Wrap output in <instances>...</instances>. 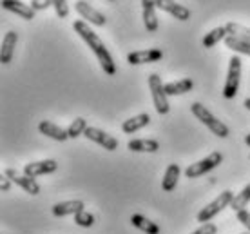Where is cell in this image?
Wrapping results in <instances>:
<instances>
[{"instance_id":"33","label":"cell","mask_w":250,"mask_h":234,"mask_svg":"<svg viewBox=\"0 0 250 234\" xmlns=\"http://www.w3.org/2000/svg\"><path fill=\"white\" fill-rule=\"evenodd\" d=\"M0 189L4 191V192H7V191L11 189V180L7 176H2V184H0Z\"/></svg>"},{"instance_id":"35","label":"cell","mask_w":250,"mask_h":234,"mask_svg":"<svg viewBox=\"0 0 250 234\" xmlns=\"http://www.w3.org/2000/svg\"><path fill=\"white\" fill-rule=\"evenodd\" d=\"M245 144L250 147V134H247V138H245Z\"/></svg>"},{"instance_id":"24","label":"cell","mask_w":250,"mask_h":234,"mask_svg":"<svg viewBox=\"0 0 250 234\" xmlns=\"http://www.w3.org/2000/svg\"><path fill=\"white\" fill-rule=\"evenodd\" d=\"M225 45L229 47V49L236 51V53L249 55L250 57V42H247V40H241V38H238V37L229 35V37L225 38Z\"/></svg>"},{"instance_id":"10","label":"cell","mask_w":250,"mask_h":234,"mask_svg":"<svg viewBox=\"0 0 250 234\" xmlns=\"http://www.w3.org/2000/svg\"><path fill=\"white\" fill-rule=\"evenodd\" d=\"M156 7L165 13H169L170 17H174L176 20H182V22L190 19V9L182 6V4H178L176 0H156Z\"/></svg>"},{"instance_id":"32","label":"cell","mask_w":250,"mask_h":234,"mask_svg":"<svg viewBox=\"0 0 250 234\" xmlns=\"http://www.w3.org/2000/svg\"><path fill=\"white\" fill-rule=\"evenodd\" d=\"M238 222L241 223L243 227H247L250 231V213H249V211H245V209L238 211Z\"/></svg>"},{"instance_id":"30","label":"cell","mask_w":250,"mask_h":234,"mask_svg":"<svg viewBox=\"0 0 250 234\" xmlns=\"http://www.w3.org/2000/svg\"><path fill=\"white\" fill-rule=\"evenodd\" d=\"M216 233H218V227H216L214 223H203L200 229H196V231L190 234H216Z\"/></svg>"},{"instance_id":"12","label":"cell","mask_w":250,"mask_h":234,"mask_svg":"<svg viewBox=\"0 0 250 234\" xmlns=\"http://www.w3.org/2000/svg\"><path fill=\"white\" fill-rule=\"evenodd\" d=\"M163 58L162 49H144V51H132L127 55V62L131 65H142V64H152Z\"/></svg>"},{"instance_id":"27","label":"cell","mask_w":250,"mask_h":234,"mask_svg":"<svg viewBox=\"0 0 250 234\" xmlns=\"http://www.w3.org/2000/svg\"><path fill=\"white\" fill-rule=\"evenodd\" d=\"M85 129H87V122L83 120V118H76V120L67 127L69 138H78V136H82V134L85 133Z\"/></svg>"},{"instance_id":"9","label":"cell","mask_w":250,"mask_h":234,"mask_svg":"<svg viewBox=\"0 0 250 234\" xmlns=\"http://www.w3.org/2000/svg\"><path fill=\"white\" fill-rule=\"evenodd\" d=\"M4 176H7L13 184H17L19 187H22V189H24L25 192H29L31 196H37L38 192H40V185L37 184V180H35V178L25 176V174H24V176H20L15 169H6Z\"/></svg>"},{"instance_id":"2","label":"cell","mask_w":250,"mask_h":234,"mask_svg":"<svg viewBox=\"0 0 250 234\" xmlns=\"http://www.w3.org/2000/svg\"><path fill=\"white\" fill-rule=\"evenodd\" d=\"M190 111H192V114L201 122V124H205V126L210 129V133L212 134H216V136H219V138H227V136L230 134L229 127H227L221 120H218V118H216L203 104L194 102L192 106H190Z\"/></svg>"},{"instance_id":"13","label":"cell","mask_w":250,"mask_h":234,"mask_svg":"<svg viewBox=\"0 0 250 234\" xmlns=\"http://www.w3.org/2000/svg\"><path fill=\"white\" fill-rule=\"evenodd\" d=\"M2 7L7 9V11L15 13V15H19L20 19L24 20H33L35 19V9L31 6H27L24 2H20V0H2Z\"/></svg>"},{"instance_id":"17","label":"cell","mask_w":250,"mask_h":234,"mask_svg":"<svg viewBox=\"0 0 250 234\" xmlns=\"http://www.w3.org/2000/svg\"><path fill=\"white\" fill-rule=\"evenodd\" d=\"M83 202L80 200H69V202H60L57 205H53V214L62 218V216H69V214H78L80 211H83Z\"/></svg>"},{"instance_id":"11","label":"cell","mask_w":250,"mask_h":234,"mask_svg":"<svg viewBox=\"0 0 250 234\" xmlns=\"http://www.w3.org/2000/svg\"><path fill=\"white\" fill-rule=\"evenodd\" d=\"M58 169V164L55 160H40V162H31V164L24 165V174L25 176H42V174H51Z\"/></svg>"},{"instance_id":"26","label":"cell","mask_w":250,"mask_h":234,"mask_svg":"<svg viewBox=\"0 0 250 234\" xmlns=\"http://www.w3.org/2000/svg\"><path fill=\"white\" fill-rule=\"evenodd\" d=\"M250 202V184L247 185V187H243V191L239 192V194H236L234 196V200H232L230 207L234 211H241L243 207H247V203Z\"/></svg>"},{"instance_id":"7","label":"cell","mask_w":250,"mask_h":234,"mask_svg":"<svg viewBox=\"0 0 250 234\" xmlns=\"http://www.w3.org/2000/svg\"><path fill=\"white\" fill-rule=\"evenodd\" d=\"M83 136L87 140H91V142H94V144L102 146L107 151H116L118 149V140L114 138V136H111V134H107L105 131L98 129V127H87Z\"/></svg>"},{"instance_id":"16","label":"cell","mask_w":250,"mask_h":234,"mask_svg":"<svg viewBox=\"0 0 250 234\" xmlns=\"http://www.w3.org/2000/svg\"><path fill=\"white\" fill-rule=\"evenodd\" d=\"M17 40H19V35L15 31L6 33V37L2 40V47H0V62L2 64H9L13 60V53H15V47H17Z\"/></svg>"},{"instance_id":"23","label":"cell","mask_w":250,"mask_h":234,"mask_svg":"<svg viewBox=\"0 0 250 234\" xmlns=\"http://www.w3.org/2000/svg\"><path fill=\"white\" fill-rule=\"evenodd\" d=\"M131 223L145 234H160V227H158L156 223L150 222L149 218H145V216H142V214H132Z\"/></svg>"},{"instance_id":"36","label":"cell","mask_w":250,"mask_h":234,"mask_svg":"<svg viewBox=\"0 0 250 234\" xmlns=\"http://www.w3.org/2000/svg\"><path fill=\"white\" fill-rule=\"evenodd\" d=\"M109 2H113V0H109Z\"/></svg>"},{"instance_id":"31","label":"cell","mask_w":250,"mask_h":234,"mask_svg":"<svg viewBox=\"0 0 250 234\" xmlns=\"http://www.w3.org/2000/svg\"><path fill=\"white\" fill-rule=\"evenodd\" d=\"M49 6H53V0H31V7L35 9V11L47 9Z\"/></svg>"},{"instance_id":"18","label":"cell","mask_w":250,"mask_h":234,"mask_svg":"<svg viewBox=\"0 0 250 234\" xmlns=\"http://www.w3.org/2000/svg\"><path fill=\"white\" fill-rule=\"evenodd\" d=\"M180 174H182V169L178 164H170L167 169H165V174H163L162 180V189L165 192H170V191L176 189L178 185V180H180Z\"/></svg>"},{"instance_id":"34","label":"cell","mask_w":250,"mask_h":234,"mask_svg":"<svg viewBox=\"0 0 250 234\" xmlns=\"http://www.w3.org/2000/svg\"><path fill=\"white\" fill-rule=\"evenodd\" d=\"M245 107H247L250 111V98H247V100H245Z\"/></svg>"},{"instance_id":"28","label":"cell","mask_w":250,"mask_h":234,"mask_svg":"<svg viewBox=\"0 0 250 234\" xmlns=\"http://www.w3.org/2000/svg\"><path fill=\"white\" fill-rule=\"evenodd\" d=\"M75 222H76V225H80V227H91L94 223V216L83 209V211H80L78 214H75Z\"/></svg>"},{"instance_id":"25","label":"cell","mask_w":250,"mask_h":234,"mask_svg":"<svg viewBox=\"0 0 250 234\" xmlns=\"http://www.w3.org/2000/svg\"><path fill=\"white\" fill-rule=\"evenodd\" d=\"M225 27H227V31H229V35H232V37H238V38H241V40H247V42H250V27L238 24V22H229Z\"/></svg>"},{"instance_id":"21","label":"cell","mask_w":250,"mask_h":234,"mask_svg":"<svg viewBox=\"0 0 250 234\" xmlns=\"http://www.w3.org/2000/svg\"><path fill=\"white\" fill-rule=\"evenodd\" d=\"M229 37V31H227L225 25H219V27H214L212 31H208L203 37V40H201V44H203V47H207V49H210V47H214L216 44H219L221 40H225V38Z\"/></svg>"},{"instance_id":"14","label":"cell","mask_w":250,"mask_h":234,"mask_svg":"<svg viewBox=\"0 0 250 234\" xmlns=\"http://www.w3.org/2000/svg\"><path fill=\"white\" fill-rule=\"evenodd\" d=\"M144 7V24L149 33L158 31V17H156V0H142Z\"/></svg>"},{"instance_id":"20","label":"cell","mask_w":250,"mask_h":234,"mask_svg":"<svg viewBox=\"0 0 250 234\" xmlns=\"http://www.w3.org/2000/svg\"><path fill=\"white\" fill-rule=\"evenodd\" d=\"M127 147L134 152H156L160 149V142L150 138H140V140H131Z\"/></svg>"},{"instance_id":"19","label":"cell","mask_w":250,"mask_h":234,"mask_svg":"<svg viewBox=\"0 0 250 234\" xmlns=\"http://www.w3.org/2000/svg\"><path fill=\"white\" fill-rule=\"evenodd\" d=\"M149 124H150V116L147 113H142L129 118V120H125L122 124V131L127 134H132L136 133V131H140V129H144L145 126H149Z\"/></svg>"},{"instance_id":"1","label":"cell","mask_w":250,"mask_h":234,"mask_svg":"<svg viewBox=\"0 0 250 234\" xmlns=\"http://www.w3.org/2000/svg\"><path fill=\"white\" fill-rule=\"evenodd\" d=\"M73 29L80 35V38H83V42H85V44L91 47V51L96 55V58H98V62H100L104 73L109 76L116 75V64H114L111 53L107 51L105 44L102 42V38L89 27L87 22H85V20H76L75 25H73Z\"/></svg>"},{"instance_id":"4","label":"cell","mask_w":250,"mask_h":234,"mask_svg":"<svg viewBox=\"0 0 250 234\" xmlns=\"http://www.w3.org/2000/svg\"><path fill=\"white\" fill-rule=\"evenodd\" d=\"M149 87H150V95H152V100H154V107H156L158 114H167L170 111L169 100H167V93H165V84H162V78L152 73L149 76Z\"/></svg>"},{"instance_id":"6","label":"cell","mask_w":250,"mask_h":234,"mask_svg":"<svg viewBox=\"0 0 250 234\" xmlns=\"http://www.w3.org/2000/svg\"><path fill=\"white\" fill-rule=\"evenodd\" d=\"M223 162V154L218 151L210 152L207 158L200 160V162H196V164H190L185 169V176L187 178H198V176H203L205 172L212 171V169H216L219 164Z\"/></svg>"},{"instance_id":"22","label":"cell","mask_w":250,"mask_h":234,"mask_svg":"<svg viewBox=\"0 0 250 234\" xmlns=\"http://www.w3.org/2000/svg\"><path fill=\"white\" fill-rule=\"evenodd\" d=\"M194 82L190 78H183V80H178V82H170L165 84V93L169 96H178V95H185L188 91H192Z\"/></svg>"},{"instance_id":"29","label":"cell","mask_w":250,"mask_h":234,"mask_svg":"<svg viewBox=\"0 0 250 234\" xmlns=\"http://www.w3.org/2000/svg\"><path fill=\"white\" fill-rule=\"evenodd\" d=\"M53 7L60 19H67L69 17V6L67 0H53Z\"/></svg>"},{"instance_id":"5","label":"cell","mask_w":250,"mask_h":234,"mask_svg":"<svg viewBox=\"0 0 250 234\" xmlns=\"http://www.w3.org/2000/svg\"><path fill=\"white\" fill-rule=\"evenodd\" d=\"M239 82H241V58L232 57L229 62V73H227L225 87H223V96L227 100H230L238 95Z\"/></svg>"},{"instance_id":"3","label":"cell","mask_w":250,"mask_h":234,"mask_svg":"<svg viewBox=\"0 0 250 234\" xmlns=\"http://www.w3.org/2000/svg\"><path fill=\"white\" fill-rule=\"evenodd\" d=\"M232 200H234V192H232V191H223V192H221L214 202H210L207 207H203V209L198 213V222L208 223L214 216L219 214L225 207H230Z\"/></svg>"},{"instance_id":"15","label":"cell","mask_w":250,"mask_h":234,"mask_svg":"<svg viewBox=\"0 0 250 234\" xmlns=\"http://www.w3.org/2000/svg\"><path fill=\"white\" fill-rule=\"evenodd\" d=\"M38 131L45 136H49V138L57 140V142H65L69 138L67 134V129H62L60 126L57 124H53V122H47V120H42L38 124Z\"/></svg>"},{"instance_id":"8","label":"cell","mask_w":250,"mask_h":234,"mask_svg":"<svg viewBox=\"0 0 250 234\" xmlns=\"http://www.w3.org/2000/svg\"><path fill=\"white\" fill-rule=\"evenodd\" d=\"M75 9L78 11V15H80L82 19H85L89 22V24L93 25H98V27H104V25L107 24V19L104 13H100L98 9H94L91 4H87L85 0H78L75 4Z\"/></svg>"}]
</instances>
